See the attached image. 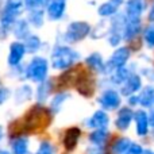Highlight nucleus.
<instances>
[{
  "label": "nucleus",
  "mask_w": 154,
  "mask_h": 154,
  "mask_svg": "<svg viewBox=\"0 0 154 154\" xmlns=\"http://www.w3.org/2000/svg\"><path fill=\"white\" fill-rule=\"evenodd\" d=\"M50 111L48 108H45L43 106H41V104H37L32 108H30L29 112L24 115V119L22 122V130L35 133L38 130L45 128L50 123Z\"/></svg>",
  "instance_id": "f257e3e1"
},
{
  "label": "nucleus",
  "mask_w": 154,
  "mask_h": 154,
  "mask_svg": "<svg viewBox=\"0 0 154 154\" xmlns=\"http://www.w3.org/2000/svg\"><path fill=\"white\" fill-rule=\"evenodd\" d=\"M77 60H79V54L68 46H58L51 53V65L54 69H68Z\"/></svg>",
  "instance_id": "f03ea898"
},
{
  "label": "nucleus",
  "mask_w": 154,
  "mask_h": 154,
  "mask_svg": "<svg viewBox=\"0 0 154 154\" xmlns=\"http://www.w3.org/2000/svg\"><path fill=\"white\" fill-rule=\"evenodd\" d=\"M27 77L35 82L45 81L48 76V61L42 57H35L27 66Z\"/></svg>",
  "instance_id": "7ed1b4c3"
},
{
  "label": "nucleus",
  "mask_w": 154,
  "mask_h": 154,
  "mask_svg": "<svg viewBox=\"0 0 154 154\" xmlns=\"http://www.w3.org/2000/svg\"><path fill=\"white\" fill-rule=\"evenodd\" d=\"M91 31V26L85 22H73L69 24L66 32H65V39L68 42H79L84 39Z\"/></svg>",
  "instance_id": "20e7f679"
},
{
  "label": "nucleus",
  "mask_w": 154,
  "mask_h": 154,
  "mask_svg": "<svg viewBox=\"0 0 154 154\" xmlns=\"http://www.w3.org/2000/svg\"><path fill=\"white\" fill-rule=\"evenodd\" d=\"M130 54L131 51L128 48H119L109 57L108 62H106V70L107 72H115L116 69L125 68V64L130 58Z\"/></svg>",
  "instance_id": "39448f33"
},
{
  "label": "nucleus",
  "mask_w": 154,
  "mask_h": 154,
  "mask_svg": "<svg viewBox=\"0 0 154 154\" xmlns=\"http://www.w3.org/2000/svg\"><path fill=\"white\" fill-rule=\"evenodd\" d=\"M99 103L104 109H116L120 106V95L114 89H107L101 93Z\"/></svg>",
  "instance_id": "423d86ee"
},
{
  "label": "nucleus",
  "mask_w": 154,
  "mask_h": 154,
  "mask_svg": "<svg viewBox=\"0 0 154 154\" xmlns=\"http://www.w3.org/2000/svg\"><path fill=\"white\" fill-rule=\"evenodd\" d=\"M108 122H109L108 115L103 109H99L88 119L87 126L89 128H95V130H104L108 126Z\"/></svg>",
  "instance_id": "0eeeda50"
},
{
  "label": "nucleus",
  "mask_w": 154,
  "mask_h": 154,
  "mask_svg": "<svg viewBox=\"0 0 154 154\" xmlns=\"http://www.w3.org/2000/svg\"><path fill=\"white\" fill-rule=\"evenodd\" d=\"M142 81H141V77L138 75H130L127 80L122 84V89H120V93L123 96H133L137 91L141 88Z\"/></svg>",
  "instance_id": "6e6552de"
},
{
  "label": "nucleus",
  "mask_w": 154,
  "mask_h": 154,
  "mask_svg": "<svg viewBox=\"0 0 154 154\" xmlns=\"http://www.w3.org/2000/svg\"><path fill=\"white\" fill-rule=\"evenodd\" d=\"M134 118V112L131 108H128V107H123L122 109L119 111V114H118V118L116 120H115V126H116L118 130H127L128 127H130V123L131 120H133Z\"/></svg>",
  "instance_id": "1a4fd4ad"
},
{
  "label": "nucleus",
  "mask_w": 154,
  "mask_h": 154,
  "mask_svg": "<svg viewBox=\"0 0 154 154\" xmlns=\"http://www.w3.org/2000/svg\"><path fill=\"white\" fill-rule=\"evenodd\" d=\"M77 84V91L81 93L82 96H92L95 85H93V80L89 75H81L79 76V79L76 80Z\"/></svg>",
  "instance_id": "9d476101"
},
{
  "label": "nucleus",
  "mask_w": 154,
  "mask_h": 154,
  "mask_svg": "<svg viewBox=\"0 0 154 154\" xmlns=\"http://www.w3.org/2000/svg\"><path fill=\"white\" fill-rule=\"evenodd\" d=\"M24 53H26V48L23 43L20 42H14L10 46V54H8V64L15 66L22 61Z\"/></svg>",
  "instance_id": "9b49d317"
},
{
  "label": "nucleus",
  "mask_w": 154,
  "mask_h": 154,
  "mask_svg": "<svg viewBox=\"0 0 154 154\" xmlns=\"http://www.w3.org/2000/svg\"><path fill=\"white\" fill-rule=\"evenodd\" d=\"M134 118H135V123H137V134L139 137H145L149 133V118H147V114L143 111V109H139L134 114Z\"/></svg>",
  "instance_id": "f8f14e48"
},
{
  "label": "nucleus",
  "mask_w": 154,
  "mask_h": 154,
  "mask_svg": "<svg viewBox=\"0 0 154 154\" xmlns=\"http://www.w3.org/2000/svg\"><path fill=\"white\" fill-rule=\"evenodd\" d=\"M80 135H81V131L80 128L77 127H70L65 131V135H64V146L66 150H73L79 143V139Z\"/></svg>",
  "instance_id": "ddd939ff"
},
{
  "label": "nucleus",
  "mask_w": 154,
  "mask_h": 154,
  "mask_svg": "<svg viewBox=\"0 0 154 154\" xmlns=\"http://www.w3.org/2000/svg\"><path fill=\"white\" fill-rule=\"evenodd\" d=\"M65 7H66V0H50L48 5V14L50 19L57 20L61 18L65 12Z\"/></svg>",
  "instance_id": "4468645a"
},
{
  "label": "nucleus",
  "mask_w": 154,
  "mask_h": 154,
  "mask_svg": "<svg viewBox=\"0 0 154 154\" xmlns=\"http://www.w3.org/2000/svg\"><path fill=\"white\" fill-rule=\"evenodd\" d=\"M143 8L145 4L142 0H128L126 4V15L128 19H139Z\"/></svg>",
  "instance_id": "2eb2a0df"
},
{
  "label": "nucleus",
  "mask_w": 154,
  "mask_h": 154,
  "mask_svg": "<svg viewBox=\"0 0 154 154\" xmlns=\"http://www.w3.org/2000/svg\"><path fill=\"white\" fill-rule=\"evenodd\" d=\"M141 30V20L139 19H127L123 27V37L126 39H133Z\"/></svg>",
  "instance_id": "dca6fc26"
},
{
  "label": "nucleus",
  "mask_w": 154,
  "mask_h": 154,
  "mask_svg": "<svg viewBox=\"0 0 154 154\" xmlns=\"http://www.w3.org/2000/svg\"><path fill=\"white\" fill-rule=\"evenodd\" d=\"M123 3V0H108V2L103 3V4L99 7L97 12L100 16H111L115 15L119 8V5Z\"/></svg>",
  "instance_id": "f3484780"
},
{
  "label": "nucleus",
  "mask_w": 154,
  "mask_h": 154,
  "mask_svg": "<svg viewBox=\"0 0 154 154\" xmlns=\"http://www.w3.org/2000/svg\"><path fill=\"white\" fill-rule=\"evenodd\" d=\"M12 154H29V139L26 137H16L11 143Z\"/></svg>",
  "instance_id": "a211bd4d"
},
{
  "label": "nucleus",
  "mask_w": 154,
  "mask_h": 154,
  "mask_svg": "<svg viewBox=\"0 0 154 154\" xmlns=\"http://www.w3.org/2000/svg\"><path fill=\"white\" fill-rule=\"evenodd\" d=\"M22 5H23V0H7V3L4 5L3 15L16 18V15L22 11Z\"/></svg>",
  "instance_id": "6ab92c4d"
},
{
  "label": "nucleus",
  "mask_w": 154,
  "mask_h": 154,
  "mask_svg": "<svg viewBox=\"0 0 154 154\" xmlns=\"http://www.w3.org/2000/svg\"><path fill=\"white\" fill-rule=\"evenodd\" d=\"M87 65L91 68V69L96 70V72H101V70H106V64L103 61V57L99 53H92L91 56L87 57L85 60Z\"/></svg>",
  "instance_id": "aec40b11"
},
{
  "label": "nucleus",
  "mask_w": 154,
  "mask_h": 154,
  "mask_svg": "<svg viewBox=\"0 0 154 154\" xmlns=\"http://www.w3.org/2000/svg\"><path fill=\"white\" fill-rule=\"evenodd\" d=\"M139 97V104L143 107H152L154 103V88L152 85L145 87V89L141 92V95H138Z\"/></svg>",
  "instance_id": "412c9836"
},
{
  "label": "nucleus",
  "mask_w": 154,
  "mask_h": 154,
  "mask_svg": "<svg viewBox=\"0 0 154 154\" xmlns=\"http://www.w3.org/2000/svg\"><path fill=\"white\" fill-rule=\"evenodd\" d=\"M107 138H108V133H107L106 128H104V130H95L89 135V141L92 142L95 146H101V145H104Z\"/></svg>",
  "instance_id": "4be33fe9"
},
{
  "label": "nucleus",
  "mask_w": 154,
  "mask_h": 154,
  "mask_svg": "<svg viewBox=\"0 0 154 154\" xmlns=\"http://www.w3.org/2000/svg\"><path fill=\"white\" fill-rule=\"evenodd\" d=\"M131 146V141L128 138H119L112 146V153L114 154H126L128 147Z\"/></svg>",
  "instance_id": "5701e85b"
},
{
  "label": "nucleus",
  "mask_w": 154,
  "mask_h": 154,
  "mask_svg": "<svg viewBox=\"0 0 154 154\" xmlns=\"http://www.w3.org/2000/svg\"><path fill=\"white\" fill-rule=\"evenodd\" d=\"M51 89H53V84L51 81H42L38 88V100L39 101H43L48 99V96L50 95Z\"/></svg>",
  "instance_id": "b1692460"
},
{
  "label": "nucleus",
  "mask_w": 154,
  "mask_h": 154,
  "mask_svg": "<svg viewBox=\"0 0 154 154\" xmlns=\"http://www.w3.org/2000/svg\"><path fill=\"white\" fill-rule=\"evenodd\" d=\"M130 77V73H128V70L126 69V68H120V69H116L115 72H112V77L111 80L115 82V84L118 85H122L123 82L126 81V80Z\"/></svg>",
  "instance_id": "393cba45"
},
{
  "label": "nucleus",
  "mask_w": 154,
  "mask_h": 154,
  "mask_svg": "<svg viewBox=\"0 0 154 154\" xmlns=\"http://www.w3.org/2000/svg\"><path fill=\"white\" fill-rule=\"evenodd\" d=\"M39 46H41L39 38H38L37 35H30V37L27 38V42H26V45H24V48H26V50H29L30 53H34V51H37L38 49H39Z\"/></svg>",
  "instance_id": "a878e982"
},
{
  "label": "nucleus",
  "mask_w": 154,
  "mask_h": 154,
  "mask_svg": "<svg viewBox=\"0 0 154 154\" xmlns=\"http://www.w3.org/2000/svg\"><path fill=\"white\" fill-rule=\"evenodd\" d=\"M66 99H68L66 93H60V95H57L56 97L51 100V109H53V111H58L60 107L62 106V103H64Z\"/></svg>",
  "instance_id": "bb28decb"
},
{
  "label": "nucleus",
  "mask_w": 154,
  "mask_h": 154,
  "mask_svg": "<svg viewBox=\"0 0 154 154\" xmlns=\"http://www.w3.org/2000/svg\"><path fill=\"white\" fill-rule=\"evenodd\" d=\"M29 34V27H27V23L24 20H20L18 23V26L15 27V35L18 38H24Z\"/></svg>",
  "instance_id": "cd10ccee"
},
{
  "label": "nucleus",
  "mask_w": 154,
  "mask_h": 154,
  "mask_svg": "<svg viewBox=\"0 0 154 154\" xmlns=\"http://www.w3.org/2000/svg\"><path fill=\"white\" fill-rule=\"evenodd\" d=\"M30 22L35 26H41L43 22V12L41 10H34L32 14L30 15Z\"/></svg>",
  "instance_id": "c85d7f7f"
},
{
  "label": "nucleus",
  "mask_w": 154,
  "mask_h": 154,
  "mask_svg": "<svg viewBox=\"0 0 154 154\" xmlns=\"http://www.w3.org/2000/svg\"><path fill=\"white\" fill-rule=\"evenodd\" d=\"M145 41H146L147 46L154 48V24L149 26L145 30Z\"/></svg>",
  "instance_id": "c756f323"
},
{
  "label": "nucleus",
  "mask_w": 154,
  "mask_h": 154,
  "mask_svg": "<svg viewBox=\"0 0 154 154\" xmlns=\"http://www.w3.org/2000/svg\"><path fill=\"white\" fill-rule=\"evenodd\" d=\"M48 3V0H24V4L30 10H39L41 5H45Z\"/></svg>",
  "instance_id": "7c9ffc66"
},
{
  "label": "nucleus",
  "mask_w": 154,
  "mask_h": 154,
  "mask_svg": "<svg viewBox=\"0 0 154 154\" xmlns=\"http://www.w3.org/2000/svg\"><path fill=\"white\" fill-rule=\"evenodd\" d=\"M37 154H54V149H53V146H51L50 142L45 141V142H42V143L39 145Z\"/></svg>",
  "instance_id": "2f4dec72"
},
{
  "label": "nucleus",
  "mask_w": 154,
  "mask_h": 154,
  "mask_svg": "<svg viewBox=\"0 0 154 154\" xmlns=\"http://www.w3.org/2000/svg\"><path fill=\"white\" fill-rule=\"evenodd\" d=\"M142 153H143V149H142V146L138 143H131V146L128 147V150L126 152V154H142Z\"/></svg>",
  "instance_id": "473e14b6"
},
{
  "label": "nucleus",
  "mask_w": 154,
  "mask_h": 154,
  "mask_svg": "<svg viewBox=\"0 0 154 154\" xmlns=\"http://www.w3.org/2000/svg\"><path fill=\"white\" fill-rule=\"evenodd\" d=\"M85 154H104V149L101 146H92L88 147Z\"/></svg>",
  "instance_id": "72a5a7b5"
},
{
  "label": "nucleus",
  "mask_w": 154,
  "mask_h": 154,
  "mask_svg": "<svg viewBox=\"0 0 154 154\" xmlns=\"http://www.w3.org/2000/svg\"><path fill=\"white\" fill-rule=\"evenodd\" d=\"M10 96V91L7 88H0V106L7 100V97Z\"/></svg>",
  "instance_id": "f704fd0d"
},
{
  "label": "nucleus",
  "mask_w": 154,
  "mask_h": 154,
  "mask_svg": "<svg viewBox=\"0 0 154 154\" xmlns=\"http://www.w3.org/2000/svg\"><path fill=\"white\" fill-rule=\"evenodd\" d=\"M130 104L131 106H137V104H139V97H138V95H133V96H130Z\"/></svg>",
  "instance_id": "c9c22d12"
},
{
  "label": "nucleus",
  "mask_w": 154,
  "mask_h": 154,
  "mask_svg": "<svg viewBox=\"0 0 154 154\" xmlns=\"http://www.w3.org/2000/svg\"><path fill=\"white\" fill-rule=\"evenodd\" d=\"M147 118H149V126L154 127V109H152V111H150V114L147 115Z\"/></svg>",
  "instance_id": "e433bc0d"
},
{
  "label": "nucleus",
  "mask_w": 154,
  "mask_h": 154,
  "mask_svg": "<svg viewBox=\"0 0 154 154\" xmlns=\"http://www.w3.org/2000/svg\"><path fill=\"white\" fill-rule=\"evenodd\" d=\"M149 20L150 22H154V4H153L152 10H150V12H149Z\"/></svg>",
  "instance_id": "4c0bfd02"
},
{
  "label": "nucleus",
  "mask_w": 154,
  "mask_h": 154,
  "mask_svg": "<svg viewBox=\"0 0 154 154\" xmlns=\"http://www.w3.org/2000/svg\"><path fill=\"white\" fill-rule=\"evenodd\" d=\"M142 154H154V152H152V150H143Z\"/></svg>",
  "instance_id": "58836bf2"
},
{
  "label": "nucleus",
  "mask_w": 154,
  "mask_h": 154,
  "mask_svg": "<svg viewBox=\"0 0 154 154\" xmlns=\"http://www.w3.org/2000/svg\"><path fill=\"white\" fill-rule=\"evenodd\" d=\"M2 138H3V127L0 126V141H2Z\"/></svg>",
  "instance_id": "ea45409f"
},
{
  "label": "nucleus",
  "mask_w": 154,
  "mask_h": 154,
  "mask_svg": "<svg viewBox=\"0 0 154 154\" xmlns=\"http://www.w3.org/2000/svg\"><path fill=\"white\" fill-rule=\"evenodd\" d=\"M0 154H11V153H8V152H5V150H0Z\"/></svg>",
  "instance_id": "a19ab883"
}]
</instances>
